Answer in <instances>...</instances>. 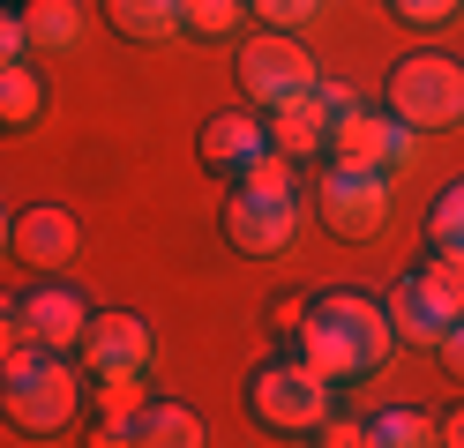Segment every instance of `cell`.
Returning <instances> with one entry per match:
<instances>
[{"label":"cell","instance_id":"cell-16","mask_svg":"<svg viewBox=\"0 0 464 448\" xmlns=\"http://www.w3.org/2000/svg\"><path fill=\"white\" fill-rule=\"evenodd\" d=\"M105 23L128 45H172L180 38V0H105Z\"/></svg>","mask_w":464,"mask_h":448},{"label":"cell","instance_id":"cell-31","mask_svg":"<svg viewBox=\"0 0 464 448\" xmlns=\"http://www.w3.org/2000/svg\"><path fill=\"white\" fill-rule=\"evenodd\" d=\"M8 239H15V217H8V209H0V254H8Z\"/></svg>","mask_w":464,"mask_h":448},{"label":"cell","instance_id":"cell-7","mask_svg":"<svg viewBox=\"0 0 464 448\" xmlns=\"http://www.w3.org/2000/svg\"><path fill=\"white\" fill-rule=\"evenodd\" d=\"M314 209L337 239H374L390 224V179L382 172H353V165H330L314 179Z\"/></svg>","mask_w":464,"mask_h":448},{"label":"cell","instance_id":"cell-21","mask_svg":"<svg viewBox=\"0 0 464 448\" xmlns=\"http://www.w3.org/2000/svg\"><path fill=\"white\" fill-rule=\"evenodd\" d=\"M247 23V0H180V30L202 45H232Z\"/></svg>","mask_w":464,"mask_h":448},{"label":"cell","instance_id":"cell-14","mask_svg":"<svg viewBox=\"0 0 464 448\" xmlns=\"http://www.w3.org/2000/svg\"><path fill=\"white\" fill-rule=\"evenodd\" d=\"M323 307L353 329V344L367 351V367L382 374L390 367V351H397V321H390V299H374V291H353V284H337V291H314Z\"/></svg>","mask_w":464,"mask_h":448},{"label":"cell","instance_id":"cell-15","mask_svg":"<svg viewBox=\"0 0 464 448\" xmlns=\"http://www.w3.org/2000/svg\"><path fill=\"white\" fill-rule=\"evenodd\" d=\"M202 441H210V426L188 404H142L128 418V448H202Z\"/></svg>","mask_w":464,"mask_h":448},{"label":"cell","instance_id":"cell-19","mask_svg":"<svg viewBox=\"0 0 464 448\" xmlns=\"http://www.w3.org/2000/svg\"><path fill=\"white\" fill-rule=\"evenodd\" d=\"M150 404V388H142V374H105L98 381V441L105 448H128V418Z\"/></svg>","mask_w":464,"mask_h":448},{"label":"cell","instance_id":"cell-20","mask_svg":"<svg viewBox=\"0 0 464 448\" xmlns=\"http://www.w3.org/2000/svg\"><path fill=\"white\" fill-rule=\"evenodd\" d=\"M360 441H367V448H434V411H420V404H390V411L360 418Z\"/></svg>","mask_w":464,"mask_h":448},{"label":"cell","instance_id":"cell-17","mask_svg":"<svg viewBox=\"0 0 464 448\" xmlns=\"http://www.w3.org/2000/svg\"><path fill=\"white\" fill-rule=\"evenodd\" d=\"M23 38H31V52H68L82 38V8L75 0H23Z\"/></svg>","mask_w":464,"mask_h":448},{"label":"cell","instance_id":"cell-24","mask_svg":"<svg viewBox=\"0 0 464 448\" xmlns=\"http://www.w3.org/2000/svg\"><path fill=\"white\" fill-rule=\"evenodd\" d=\"M247 15L263 30H307L314 15H323V0H247Z\"/></svg>","mask_w":464,"mask_h":448},{"label":"cell","instance_id":"cell-6","mask_svg":"<svg viewBox=\"0 0 464 448\" xmlns=\"http://www.w3.org/2000/svg\"><path fill=\"white\" fill-rule=\"evenodd\" d=\"M420 157V135L404 128L397 112H367V105H353V112H337V128H330V165H353V172H397V165H412Z\"/></svg>","mask_w":464,"mask_h":448},{"label":"cell","instance_id":"cell-30","mask_svg":"<svg viewBox=\"0 0 464 448\" xmlns=\"http://www.w3.org/2000/svg\"><path fill=\"white\" fill-rule=\"evenodd\" d=\"M434 441H450V448H464V404H457L450 418H434Z\"/></svg>","mask_w":464,"mask_h":448},{"label":"cell","instance_id":"cell-29","mask_svg":"<svg viewBox=\"0 0 464 448\" xmlns=\"http://www.w3.org/2000/svg\"><path fill=\"white\" fill-rule=\"evenodd\" d=\"M314 441H330V448H353V441H360V418H337V411H330L323 426H314Z\"/></svg>","mask_w":464,"mask_h":448},{"label":"cell","instance_id":"cell-11","mask_svg":"<svg viewBox=\"0 0 464 448\" xmlns=\"http://www.w3.org/2000/svg\"><path fill=\"white\" fill-rule=\"evenodd\" d=\"M8 254H15V262H31L38 277H61V269L82 254V224L68 217V209L38 202V209H23V217H15V239H8Z\"/></svg>","mask_w":464,"mask_h":448},{"label":"cell","instance_id":"cell-3","mask_svg":"<svg viewBox=\"0 0 464 448\" xmlns=\"http://www.w3.org/2000/svg\"><path fill=\"white\" fill-rule=\"evenodd\" d=\"M247 411H255V426H270V434H314L330 418V381L285 351V358H270V367H255Z\"/></svg>","mask_w":464,"mask_h":448},{"label":"cell","instance_id":"cell-9","mask_svg":"<svg viewBox=\"0 0 464 448\" xmlns=\"http://www.w3.org/2000/svg\"><path fill=\"white\" fill-rule=\"evenodd\" d=\"M15 314H23V329H31V344H45V351H75L98 307H91V299H82L75 284L45 277L38 291H23V299H15Z\"/></svg>","mask_w":464,"mask_h":448},{"label":"cell","instance_id":"cell-10","mask_svg":"<svg viewBox=\"0 0 464 448\" xmlns=\"http://www.w3.org/2000/svg\"><path fill=\"white\" fill-rule=\"evenodd\" d=\"M457 314H464V307H457V299L427 277V262H420V269H404V277H397V291H390L397 344H420V351H434V337H442V329H450Z\"/></svg>","mask_w":464,"mask_h":448},{"label":"cell","instance_id":"cell-25","mask_svg":"<svg viewBox=\"0 0 464 448\" xmlns=\"http://www.w3.org/2000/svg\"><path fill=\"white\" fill-rule=\"evenodd\" d=\"M390 8H397V23H412V30H442V23H457L464 0H390Z\"/></svg>","mask_w":464,"mask_h":448},{"label":"cell","instance_id":"cell-28","mask_svg":"<svg viewBox=\"0 0 464 448\" xmlns=\"http://www.w3.org/2000/svg\"><path fill=\"white\" fill-rule=\"evenodd\" d=\"M23 52H31V38H23V15L0 8V60H23Z\"/></svg>","mask_w":464,"mask_h":448},{"label":"cell","instance_id":"cell-5","mask_svg":"<svg viewBox=\"0 0 464 448\" xmlns=\"http://www.w3.org/2000/svg\"><path fill=\"white\" fill-rule=\"evenodd\" d=\"M218 224L232 239V254H247V262H285L300 247V202L293 195H247V187H232L225 209H218Z\"/></svg>","mask_w":464,"mask_h":448},{"label":"cell","instance_id":"cell-8","mask_svg":"<svg viewBox=\"0 0 464 448\" xmlns=\"http://www.w3.org/2000/svg\"><path fill=\"white\" fill-rule=\"evenodd\" d=\"M75 358H82V374H91V381H105V374H150L158 337H150V321H142V314L112 307V314H91Z\"/></svg>","mask_w":464,"mask_h":448},{"label":"cell","instance_id":"cell-18","mask_svg":"<svg viewBox=\"0 0 464 448\" xmlns=\"http://www.w3.org/2000/svg\"><path fill=\"white\" fill-rule=\"evenodd\" d=\"M38 112H45V82L31 75V60H0V135L38 128Z\"/></svg>","mask_w":464,"mask_h":448},{"label":"cell","instance_id":"cell-27","mask_svg":"<svg viewBox=\"0 0 464 448\" xmlns=\"http://www.w3.org/2000/svg\"><path fill=\"white\" fill-rule=\"evenodd\" d=\"M31 344V329H23V314H15V299H0V367Z\"/></svg>","mask_w":464,"mask_h":448},{"label":"cell","instance_id":"cell-2","mask_svg":"<svg viewBox=\"0 0 464 448\" xmlns=\"http://www.w3.org/2000/svg\"><path fill=\"white\" fill-rule=\"evenodd\" d=\"M390 112L412 135L457 128V119H464V68H457L450 52H404L397 68H390Z\"/></svg>","mask_w":464,"mask_h":448},{"label":"cell","instance_id":"cell-4","mask_svg":"<svg viewBox=\"0 0 464 448\" xmlns=\"http://www.w3.org/2000/svg\"><path fill=\"white\" fill-rule=\"evenodd\" d=\"M314 82H323V60L300 45V30H255V38H240V90L263 112L314 90Z\"/></svg>","mask_w":464,"mask_h":448},{"label":"cell","instance_id":"cell-13","mask_svg":"<svg viewBox=\"0 0 464 448\" xmlns=\"http://www.w3.org/2000/svg\"><path fill=\"white\" fill-rule=\"evenodd\" d=\"M202 165H210L218 179H240L255 157H263V149H270V128H263V119H255V112H210V119H202Z\"/></svg>","mask_w":464,"mask_h":448},{"label":"cell","instance_id":"cell-22","mask_svg":"<svg viewBox=\"0 0 464 448\" xmlns=\"http://www.w3.org/2000/svg\"><path fill=\"white\" fill-rule=\"evenodd\" d=\"M427 239H434V247H464V179L434 195V209H427Z\"/></svg>","mask_w":464,"mask_h":448},{"label":"cell","instance_id":"cell-23","mask_svg":"<svg viewBox=\"0 0 464 448\" xmlns=\"http://www.w3.org/2000/svg\"><path fill=\"white\" fill-rule=\"evenodd\" d=\"M232 187H247V195H293V157H285V149H263Z\"/></svg>","mask_w":464,"mask_h":448},{"label":"cell","instance_id":"cell-1","mask_svg":"<svg viewBox=\"0 0 464 448\" xmlns=\"http://www.w3.org/2000/svg\"><path fill=\"white\" fill-rule=\"evenodd\" d=\"M0 411H8V426L31 434V441L68 434L75 411H82V374L68 367V351L23 344L8 367H0Z\"/></svg>","mask_w":464,"mask_h":448},{"label":"cell","instance_id":"cell-26","mask_svg":"<svg viewBox=\"0 0 464 448\" xmlns=\"http://www.w3.org/2000/svg\"><path fill=\"white\" fill-rule=\"evenodd\" d=\"M434 358H442V374H450V381H464V314L442 329V337H434Z\"/></svg>","mask_w":464,"mask_h":448},{"label":"cell","instance_id":"cell-12","mask_svg":"<svg viewBox=\"0 0 464 448\" xmlns=\"http://www.w3.org/2000/svg\"><path fill=\"white\" fill-rule=\"evenodd\" d=\"M270 149H285V157H330V128H337V112H330V98L323 90H300V98H285V105H270Z\"/></svg>","mask_w":464,"mask_h":448}]
</instances>
